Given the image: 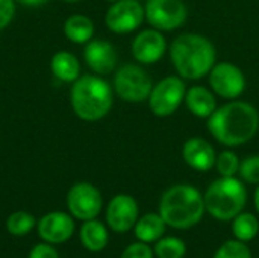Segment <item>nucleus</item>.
<instances>
[{"mask_svg": "<svg viewBox=\"0 0 259 258\" xmlns=\"http://www.w3.org/2000/svg\"><path fill=\"white\" fill-rule=\"evenodd\" d=\"M138 220V204L129 195H117L111 199L106 210V222L115 233H126Z\"/></svg>", "mask_w": 259, "mask_h": 258, "instance_id": "obj_12", "label": "nucleus"}, {"mask_svg": "<svg viewBox=\"0 0 259 258\" xmlns=\"http://www.w3.org/2000/svg\"><path fill=\"white\" fill-rule=\"evenodd\" d=\"M35 227V217L26 211H15L6 220L8 233L14 236H26Z\"/></svg>", "mask_w": 259, "mask_h": 258, "instance_id": "obj_23", "label": "nucleus"}, {"mask_svg": "<svg viewBox=\"0 0 259 258\" xmlns=\"http://www.w3.org/2000/svg\"><path fill=\"white\" fill-rule=\"evenodd\" d=\"M206 211L219 220H232L237 217L247 201L244 184L234 176H222L214 181L205 196Z\"/></svg>", "mask_w": 259, "mask_h": 258, "instance_id": "obj_5", "label": "nucleus"}, {"mask_svg": "<svg viewBox=\"0 0 259 258\" xmlns=\"http://www.w3.org/2000/svg\"><path fill=\"white\" fill-rule=\"evenodd\" d=\"M240 158L232 151H223L217 155L215 167L222 176H235L240 170Z\"/></svg>", "mask_w": 259, "mask_h": 258, "instance_id": "obj_25", "label": "nucleus"}, {"mask_svg": "<svg viewBox=\"0 0 259 258\" xmlns=\"http://www.w3.org/2000/svg\"><path fill=\"white\" fill-rule=\"evenodd\" d=\"M232 233L238 240L250 242L258 236L259 220L252 213H243L241 211L237 217H234Z\"/></svg>", "mask_w": 259, "mask_h": 258, "instance_id": "obj_22", "label": "nucleus"}, {"mask_svg": "<svg viewBox=\"0 0 259 258\" xmlns=\"http://www.w3.org/2000/svg\"><path fill=\"white\" fill-rule=\"evenodd\" d=\"M238 173L246 182L259 186V155H250L244 158L240 164Z\"/></svg>", "mask_w": 259, "mask_h": 258, "instance_id": "obj_27", "label": "nucleus"}, {"mask_svg": "<svg viewBox=\"0 0 259 258\" xmlns=\"http://www.w3.org/2000/svg\"><path fill=\"white\" fill-rule=\"evenodd\" d=\"M144 8L138 0H117L106 12L105 23L114 33H131L144 20Z\"/></svg>", "mask_w": 259, "mask_h": 258, "instance_id": "obj_10", "label": "nucleus"}, {"mask_svg": "<svg viewBox=\"0 0 259 258\" xmlns=\"http://www.w3.org/2000/svg\"><path fill=\"white\" fill-rule=\"evenodd\" d=\"M108 231L105 225L96 219L85 220L80 228V242L91 252H100L108 245Z\"/></svg>", "mask_w": 259, "mask_h": 258, "instance_id": "obj_20", "label": "nucleus"}, {"mask_svg": "<svg viewBox=\"0 0 259 258\" xmlns=\"http://www.w3.org/2000/svg\"><path fill=\"white\" fill-rule=\"evenodd\" d=\"M153 251L158 258H184L187 252V246L181 239L167 237V239H159Z\"/></svg>", "mask_w": 259, "mask_h": 258, "instance_id": "obj_24", "label": "nucleus"}, {"mask_svg": "<svg viewBox=\"0 0 259 258\" xmlns=\"http://www.w3.org/2000/svg\"><path fill=\"white\" fill-rule=\"evenodd\" d=\"M64 2H70V3H74V2H79V0H64Z\"/></svg>", "mask_w": 259, "mask_h": 258, "instance_id": "obj_33", "label": "nucleus"}, {"mask_svg": "<svg viewBox=\"0 0 259 258\" xmlns=\"http://www.w3.org/2000/svg\"><path fill=\"white\" fill-rule=\"evenodd\" d=\"M167 50V41L161 30L146 29L132 41V55L141 64L158 62Z\"/></svg>", "mask_w": 259, "mask_h": 258, "instance_id": "obj_13", "label": "nucleus"}, {"mask_svg": "<svg viewBox=\"0 0 259 258\" xmlns=\"http://www.w3.org/2000/svg\"><path fill=\"white\" fill-rule=\"evenodd\" d=\"M114 88L118 97L124 102L141 103L149 99L153 88V81L143 67L126 64L115 73Z\"/></svg>", "mask_w": 259, "mask_h": 258, "instance_id": "obj_6", "label": "nucleus"}, {"mask_svg": "<svg viewBox=\"0 0 259 258\" xmlns=\"http://www.w3.org/2000/svg\"><path fill=\"white\" fill-rule=\"evenodd\" d=\"M121 258H153V251L144 242L132 243L124 249Z\"/></svg>", "mask_w": 259, "mask_h": 258, "instance_id": "obj_28", "label": "nucleus"}, {"mask_svg": "<svg viewBox=\"0 0 259 258\" xmlns=\"http://www.w3.org/2000/svg\"><path fill=\"white\" fill-rule=\"evenodd\" d=\"M64 33L70 41L76 44H83L91 41L94 35V24L87 15H71L65 20Z\"/></svg>", "mask_w": 259, "mask_h": 258, "instance_id": "obj_21", "label": "nucleus"}, {"mask_svg": "<svg viewBox=\"0 0 259 258\" xmlns=\"http://www.w3.org/2000/svg\"><path fill=\"white\" fill-rule=\"evenodd\" d=\"M170 59L181 78L196 81L212 70L217 59L215 46L203 35L182 33L170 46Z\"/></svg>", "mask_w": 259, "mask_h": 258, "instance_id": "obj_2", "label": "nucleus"}, {"mask_svg": "<svg viewBox=\"0 0 259 258\" xmlns=\"http://www.w3.org/2000/svg\"><path fill=\"white\" fill-rule=\"evenodd\" d=\"M187 87L184 79L179 76H167L153 85L149 96L150 111L158 117H168L178 111L181 103L185 100Z\"/></svg>", "mask_w": 259, "mask_h": 258, "instance_id": "obj_7", "label": "nucleus"}, {"mask_svg": "<svg viewBox=\"0 0 259 258\" xmlns=\"http://www.w3.org/2000/svg\"><path fill=\"white\" fill-rule=\"evenodd\" d=\"M83 58L88 67L97 75H108L114 71L118 62V55L115 47L105 40H91L88 41Z\"/></svg>", "mask_w": 259, "mask_h": 258, "instance_id": "obj_14", "label": "nucleus"}, {"mask_svg": "<svg viewBox=\"0 0 259 258\" xmlns=\"http://www.w3.org/2000/svg\"><path fill=\"white\" fill-rule=\"evenodd\" d=\"M29 258H59V255L49 243H39L30 251Z\"/></svg>", "mask_w": 259, "mask_h": 258, "instance_id": "obj_30", "label": "nucleus"}, {"mask_svg": "<svg viewBox=\"0 0 259 258\" xmlns=\"http://www.w3.org/2000/svg\"><path fill=\"white\" fill-rule=\"evenodd\" d=\"M208 131L223 146L246 144L258 134L259 113L247 102H229L208 117Z\"/></svg>", "mask_w": 259, "mask_h": 258, "instance_id": "obj_1", "label": "nucleus"}, {"mask_svg": "<svg viewBox=\"0 0 259 258\" xmlns=\"http://www.w3.org/2000/svg\"><path fill=\"white\" fill-rule=\"evenodd\" d=\"M209 84L223 99H237L246 90L244 73L232 62H219L209 71Z\"/></svg>", "mask_w": 259, "mask_h": 258, "instance_id": "obj_11", "label": "nucleus"}, {"mask_svg": "<svg viewBox=\"0 0 259 258\" xmlns=\"http://www.w3.org/2000/svg\"><path fill=\"white\" fill-rule=\"evenodd\" d=\"M182 158L191 169L197 172H208L215 166L217 154L209 141L193 137L185 141L182 148Z\"/></svg>", "mask_w": 259, "mask_h": 258, "instance_id": "obj_16", "label": "nucleus"}, {"mask_svg": "<svg viewBox=\"0 0 259 258\" xmlns=\"http://www.w3.org/2000/svg\"><path fill=\"white\" fill-rule=\"evenodd\" d=\"M103 205L100 192L90 182L74 184L67 195V207L70 213L80 220L96 219Z\"/></svg>", "mask_w": 259, "mask_h": 258, "instance_id": "obj_9", "label": "nucleus"}, {"mask_svg": "<svg viewBox=\"0 0 259 258\" xmlns=\"http://www.w3.org/2000/svg\"><path fill=\"white\" fill-rule=\"evenodd\" d=\"M17 2H20L21 5H26V6H41L47 0H17Z\"/></svg>", "mask_w": 259, "mask_h": 258, "instance_id": "obj_31", "label": "nucleus"}, {"mask_svg": "<svg viewBox=\"0 0 259 258\" xmlns=\"http://www.w3.org/2000/svg\"><path fill=\"white\" fill-rule=\"evenodd\" d=\"M144 17L158 30L179 29L188 17V9L182 0H147Z\"/></svg>", "mask_w": 259, "mask_h": 258, "instance_id": "obj_8", "label": "nucleus"}, {"mask_svg": "<svg viewBox=\"0 0 259 258\" xmlns=\"http://www.w3.org/2000/svg\"><path fill=\"white\" fill-rule=\"evenodd\" d=\"M255 207H256V210H258L259 213V187L256 189V192H255Z\"/></svg>", "mask_w": 259, "mask_h": 258, "instance_id": "obj_32", "label": "nucleus"}, {"mask_svg": "<svg viewBox=\"0 0 259 258\" xmlns=\"http://www.w3.org/2000/svg\"><path fill=\"white\" fill-rule=\"evenodd\" d=\"M15 14V3L14 0H0V30L5 29Z\"/></svg>", "mask_w": 259, "mask_h": 258, "instance_id": "obj_29", "label": "nucleus"}, {"mask_svg": "<svg viewBox=\"0 0 259 258\" xmlns=\"http://www.w3.org/2000/svg\"><path fill=\"white\" fill-rule=\"evenodd\" d=\"M185 103L188 111L200 119H208L211 114L217 109V100L215 96L211 93V90L205 87H191L187 90L185 94Z\"/></svg>", "mask_w": 259, "mask_h": 258, "instance_id": "obj_17", "label": "nucleus"}, {"mask_svg": "<svg viewBox=\"0 0 259 258\" xmlns=\"http://www.w3.org/2000/svg\"><path fill=\"white\" fill-rule=\"evenodd\" d=\"M206 211L200 192L188 184L170 187L161 198L159 214L164 222L176 230H188L197 225Z\"/></svg>", "mask_w": 259, "mask_h": 258, "instance_id": "obj_3", "label": "nucleus"}, {"mask_svg": "<svg viewBox=\"0 0 259 258\" xmlns=\"http://www.w3.org/2000/svg\"><path fill=\"white\" fill-rule=\"evenodd\" d=\"M50 68L55 78L62 82H74L80 78V64L77 58L68 52H58L50 61Z\"/></svg>", "mask_w": 259, "mask_h": 258, "instance_id": "obj_18", "label": "nucleus"}, {"mask_svg": "<svg viewBox=\"0 0 259 258\" xmlns=\"http://www.w3.org/2000/svg\"><path fill=\"white\" fill-rule=\"evenodd\" d=\"M165 222L161 217V214H155V213H149L144 214L143 217H140L135 224V236L138 237L140 242L144 243H152V242H158L164 233H165Z\"/></svg>", "mask_w": 259, "mask_h": 258, "instance_id": "obj_19", "label": "nucleus"}, {"mask_svg": "<svg viewBox=\"0 0 259 258\" xmlns=\"http://www.w3.org/2000/svg\"><path fill=\"white\" fill-rule=\"evenodd\" d=\"M108 2H117V0H108Z\"/></svg>", "mask_w": 259, "mask_h": 258, "instance_id": "obj_34", "label": "nucleus"}, {"mask_svg": "<svg viewBox=\"0 0 259 258\" xmlns=\"http://www.w3.org/2000/svg\"><path fill=\"white\" fill-rule=\"evenodd\" d=\"M70 100L77 117L87 122H96L103 119L111 111L114 96L111 85L105 79L85 75L74 81Z\"/></svg>", "mask_w": 259, "mask_h": 258, "instance_id": "obj_4", "label": "nucleus"}, {"mask_svg": "<svg viewBox=\"0 0 259 258\" xmlns=\"http://www.w3.org/2000/svg\"><path fill=\"white\" fill-rule=\"evenodd\" d=\"M38 233L47 243H64L74 233V222L71 216L62 211H53L41 217L38 222Z\"/></svg>", "mask_w": 259, "mask_h": 258, "instance_id": "obj_15", "label": "nucleus"}, {"mask_svg": "<svg viewBox=\"0 0 259 258\" xmlns=\"http://www.w3.org/2000/svg\"><path fill=\"white\" fill-rule=\"evenodd\" d=\"M214 258H252L250 249L241 240H228L215 252Z\"/></svg>", "mask_w": 259, "mask_h": 258, "instance_id": "obj_26", "label": "nucleus"}]
</instances>
